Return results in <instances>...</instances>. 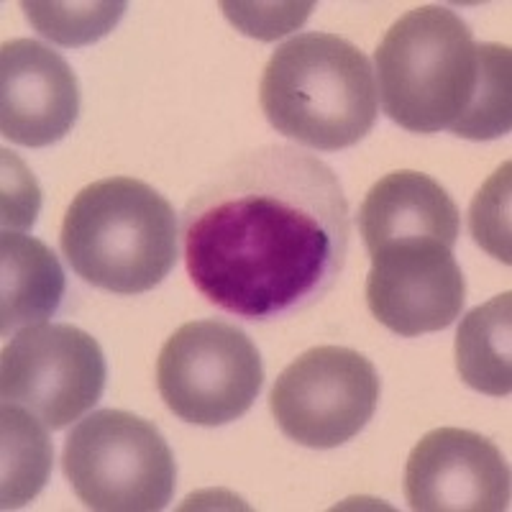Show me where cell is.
Instances as JSON below:
<instances>
[{
    "label": "cell",
    "instance_id": "cell-1",
    "mask_svg": "<svg viewBox=\"0 0 512 512\" xmlns=\"http://www.w3.org/2000/svg\"><path fill=\"white\" fill-rule=\"evenodd\" d=\"M351 241L338 175L295 146L231 159L182 213L187 274L236 318H290L333 290Z\"/></svg>",
    "mask_w": 512,
    "mask_h": 512
},
{
    "label": "cell",
    "instance_id": "cell-2",
    "mask_svg": "<svg viewBox=\"0 0 512 512\" xmlns=\"http://www.w3.org/2000/svg\"><path fill=\"white\" fill-rule=\"evenodd\" d=\"M384 113L413 134L448 128L461 139L510 134L512 54L477 44L469 26L446 6L408 11L374 54Z\"/></svg>",
    "mask_w": 512,
    "mask_h": 512
},
{
    "label": "cell",
    "instance_id": "cell-3",
    "mask_svg": "<svg viewBox=\"0 0 512 512\" xmlns=\"http://www.w3.org/2000/svg\"><path fill=\"white\" fill-rule=\"evenodd\" d=\"M259 100L277 134L318 152L359 144L379 111L369 59L351 41L320 31L277 47L264 67Z\"/></svg>",
    "mask_w": 512,
    "mask_h": 512
},
{
    "label": "cell",
    "instance_id": "cell-4",
    "mask_svg": "<svg viewBox=\"0 0 512 512\" xmlns=\"http://www.w3.org/2000/svg\"><path fill=\"white\" fill-rule=\"evenodd\" d=\"M177 216L164 195L134 177H108L80 190L59 244L82 280L116 295H141L177 262Z\"/></svg>",
    "mask_w": 512,
    "mask_h": 512
},
{
    "label": "cell",
    "instance_id": "cell-5",
    "mask_svg": "<svg viewBox=\"0 0 512 512\" xmlns=\"http://www.w3.org/2000/svg\"><path fill=\"white\" fill-rule=\"evenodd\" d=\"M64 477L90 510L157 512L175 495L177 466L157 425L126 410H98L64 441Z\"/></svg>",
    "mask_w": 512,
    "mask_h": 512
},
{
    "label": "cell",
    "instance_id": "cell-6",
    "mask_svg": "<svg viewBox=\"0 0 512 512\" xmlns=\"http://www.w3.org/2000/svg\"><path fill=\"white\" fill-rule=\"evenodd\" d=\"M264 367L254 341L226 320H192L159 351L157 387L185 423L226 425L249 413Z\"/></svg>",
    "mask_w": 512,
    "mask_h": 512
},
{
    "label": "cell",
    "instance_id": "cell-7",
    "mask_svg": "<svg viewBox=\"0 0 512 512\" xmlns=\"http://www.w3.org/2000/svg\"><path fill=\"white\" fill-rule=\"evenodd\" d=\"M377 402V369L346 346H318L297 356L269 397L280 431L308 448L344 446L367 428Z\"/></svg>",
    "mask_w": 512,
    "mask_h": 512
},
{
    "label": "cell",
    "instance_id": "cell-8",
    "mask_svg": "<svg viewBox=\"0 0 512 512\" xmlns=\"http://www.w3.org/2000/svg\"><path fill=\"white\" fill-rule=\"evenodd\" d=\"M105 379L100 344L70 323L24 328L0 356L3 402L21 405L52 431L93 410Z\"/></svg>",
    "mask_w": 512,
    "mask_h": 512
},
{
    "label": "cell",
    "instance_id": "cell-9",
    "mask_svg": "<svg viewBox=\"0 0 512 512\" xmlns=\"http://www.w3.org/2000/svg\"><path fill=\"white\" fill-rule=\"evenodd\" d=\"M464 300V274L451 246L413 239L395 241L372 254L369 310L397 336L443 331L459 318Z\"/></svg>",
    "mask_w": 512,
    "mask_h": 512
},
{
    "label": "cell",
    "instance_id": "cell-10",
    "mask_svg": "<svg viewBox=\"0 0 512 512\" xmlns=\"http://www.w3.org/2000/svg\"><path fill=\"white\" fill-rule=\"evenodd\" d=\"M405 497L418 512L510 510V466L489 438L464 428H436L410 454Z\"/></svg>",
    "mask_w": 512,
    "mask_h": 512
},
{
    "label": "cell",
    "instance_id": "cell-11",
    "mask_svg": "<svg viewBox=\"0 0 512 512\" xmlns=\"http://www.w3.org/2000/svg\"><path fill=\"white\" fill-rule=\"evenodd\" d=\"M80 113V88L72 67L34 39H13L0 52V131L31 149L70 134Z\"/></svg>",
    "mask_w": 512,
    "mask_h": 512
},
{
    "label": "cell",
    "instance_id": "cell-12",
    "mask_svg": "<svg viewBox=\"0 0 512 512\" xmlns=\"http://www.w3.org/2000/svg\"><path fill=\"white\" fill-rule=\"evenodd\" d=\"M459 208L433 177L397 169L369 190L359 210V231L369 254L395 241L433 239L454 249Z\"/></svg>",
    "mask_w": 512,
    "mask_h": 512
},
{
    "label": "cell",
    "instance_id": "cell-13",
    "mask_svg": "<svg viewBox=\"0 0 512 512\" xmlns=\"http://www.w3.org/2000/svg\"><path fill=\"white\" fill-rule=\"evenodd\" d=\"M0 331L8 336L52 318L62 305L64 272L44 241L3 231L0 239Z\"/></svg>",
    "mask_w": 512,
    "mask_h": 512
},
{
    "label": "cell",
    "instance_id": "cell-14",
    "mask_svg": "<svg viewBox=\"0 0 512 512\" xmlns=\"http://www.w3.org/2000/svg\"><path fill=\"white\" fill-rule=\"evenodd\" d=\"M510 331V292L492 297L461 320L456 333V369L472 390L492 397H507L512 392Z\"/></svg>",
    "mask_w": 512,
    "mask_h": 512
},
{
    "label": "cell",
    "instance_id": "cell-15",
    "mask_svg": "<svg viewBox=\"0 0 512 512\" xmlns=\"http://www.w3.org/2000/svg\"><path fill=\"white\" fill-rule=\"evenodd\" d=\"M3 466H0V507L18 510L39 495L52 472L54 448L47 425L21 405L3 402Z\"/></svg>",
    "mask_w": 512,
    "mask_h": 512
},
{
    "label": "cell",
    "instance_id": "cell-16",
    "mask_svg": "<svg viewBox=\"0 0 512 512\" xmlns=\"http://www.w3.org/2000/svg\"><path fill=\"white\" fill-rule=\"evenodd\" d=\"M26 11L29 24L41 36L52 39L59 47H88L103 36L111 34L121 21L126 3H39V0H26L21 3Z\"/></svg>",
    "mask_w": 512,
    "mask_h": 512
},
{
    "label": "cell",
    "instance_id": "cell-17",
    "mask_svg": "<svg viewBox=\"0 0 512 512\" xmlns=\"http://www.w3.org/2000/svg\"><path fill=\"white\" fill-rule=\"evenodd\" d=\"M472 236L484 251L500 259L502 264L512 262L510 251V162L497 169L492 180L479 190L472 203Z\"/></svg>",
    "mask_w": 512,
    "mask_h": 512
},
{
    "label": "cell",
    "instance_id": "cell-18",
    "mask_svg": "<svg viewBox=\"0 0 512 512\" xmlns=\"http://www.w3.org/2000/svg\"><path fill=\"white\" fill-rule=\"evenodd\" d=\"M221 8L246 36L272 41L303 26L313 3H221Z\"/></svg>",
    "mask_w": 512,
    "mask_h": 512
},
{
    "label": "cell",
    "instance_id": "cell-19",
    "mask_svg": "<svg viewBox=\"0 0 512 512\" xmlns=\"http://www.w3.org/2000/svg\"><path fill=\"white\" fill-rule=\"evenodd\" d=\"M39 203V185L29 169L11 152H3V228L34 226Z\"/></svg>",
    "mask_w": 512,
    "mask_h": 512
}]
</instances>
